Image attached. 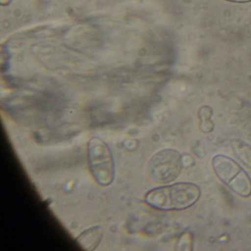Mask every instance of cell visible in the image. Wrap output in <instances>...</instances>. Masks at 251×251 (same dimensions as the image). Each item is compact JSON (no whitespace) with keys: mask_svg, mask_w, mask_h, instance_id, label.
<instances>
[{"mask_svg":"<svg viewBox=\"0 0 251 251\" xmlns=\"http://www.w3.org/2000/svg\"><path fill=\"white\" fill-rule=\"evenodd\" d=\"M104 230L101 226H96L86 229L76 238L78 245L86 251H94L102 242Z\"/></svg>","mask_w":251,"mask_h":251,"instance_id":"5b68a950","label":"cell"},{"mask_svg":"<svg viewBox=\"0 0 251 251\" xmlns=\"http://www.w3.org/2000/svg\"><path fill=\"white\" fill-rule=\"evenodd\" d=\"M231 146L236 158L248 168L251 169V146L240 140L232 141Z\"/></svg>","mask_w":251,"mask_h":251,"instance_id":"8992f818","label":"cell"},{"mask_svg":"<svg viewBox=\"0 0 251 251\" xmlns=\"http://www.w3.org/2000/svg\"><path fill=\"white\" fill-rule=\"evenodd\" d=\"M88 164L94 180L101 186L112 184L116 177V164L112 151L99 138H93L87 146Z\"/></svg>","mask_w":251,"mask_h":251,"instance_id":"7a4b0ae2","label":"cell"},{"mask_svg":"<svg viewBox=\"0 0 251 251\" xmlns=\"http://www.w3.org/2000/svg\"><path fill=\"white\" fill-rule=\"evenodd\" d=\"M183 168L182 155L174 149H164L151 157L147 171L150 179L157 183L174 181Z\"/></svg>","mask_w":251,"mask_h":251,"instance_id":"277c9868","label":"cell"},{"mask_svg":"<svg viewBox=\"0 0 251 251\" xmlns=\"http://www.w3.org/2000/svg\"><path fill=\"white\" fill-rule=\"evenodd\" d=\"M226 1H230V2H251V0H226Z\"/></svg>","mask_w":251,"mask_h":251,"instance_id":"52a82bcc","label":"cell"},{"mask_svg":"<svg viewBox=\"0 0 251 251\" xmlns=\"http://www.w3.org/2000/svg\"><path fill=\"white\" fill-rule=\"evenodd\" d=\"M214 173L233 192L243 198L251 195V179L245 170L230 157L217 155L211 161Z\"/></svg>","mask_w":251,"mask_h":251,"instance_id":"3957f363","label":"cell"},{"mask_svg":"<svg viewBox=\"0 0 251 251\" xmlns=\"http://www.w3.org/2000/svg\"><path fill=\"white\" fill-rule=\"evenodd\" d=\"M201 195L198 185L182 182L151 189L145 195L144 201L159 211H181L195 205Z\"/></svg>","mask_w":251,"mask_h":251,"instance_id":"6da1fadb","label":"cell"}]
</instances>
